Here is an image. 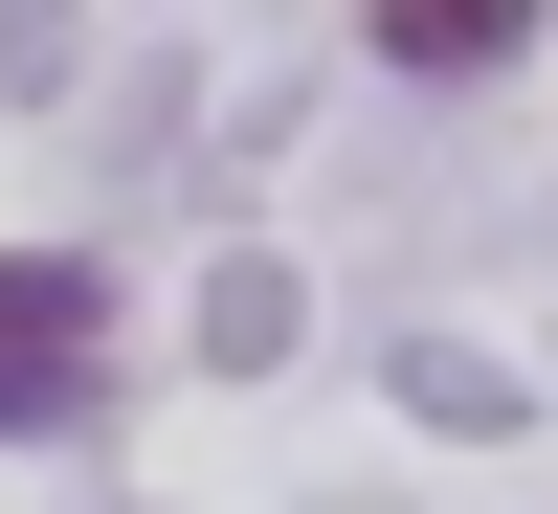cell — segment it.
I'll return each mask as SVG.
<instances>
[{"mask_svg": "<svg viewBox=\"0 0 558 514\" xmlns=\"http://www.w3.org/2000/svg\"><path fill=\"white\" fill-rule=\"evenodd\" d=\"M112 403V268L89 247H0V447Z\"/></svg>", "mask_w": 558, "mask_h": 514, "instance_id": "6da1fadb", "label": "cell"}, {"mask_svg": "<svg viewBox=\"0 0 558 514\" xmlns=\"http://www.w3.org/2000/svg\"><path fill=\"white\" fill-rule=\"evenodd\" d=\"M536 0H380V68H514Z\"/></svg>", "mask_w": 558, "mask_h": 514, "instance_id": "7a4b0ae2", "label": "cell"}]
</instances>
